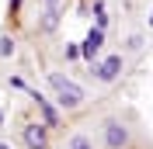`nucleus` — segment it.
Here are the masks:
<instances>
[{
	"instance_id": "obj_12",
	"label": "nucleus",
	"mask_w": 153,
	"mask_h": 149,
	"mask_svg": "<svg viewBox=\"0 0 153 149\" xmlns=\"http://www.w3.org/2000/svg\"><path fill=\"white\" fill-rule=\"evenodd\" d=\"M21 10V0H10V14H18Z\"/></svg>"
},
{
	"instance_id": "obj_8",
	"label": "nucleus",
	"mask_w": 153,
	"mask_h": 149,
	"mask_svg": "<svg viewBox=\"0 0 153 149\" xmlns=\"http://www.w3.org/2000/svg\"><path fill=\"white\" fill-rule=\"evenodd\" d=\"M94 28H101V31L108 28V14H105V4H101V0L94 4Z\"/></svg>"
},
{
	"instance_id": "obj_11",
	"label": "nucleus",
	"mask_w": 153,
	"mask_h": 149,
	"mask_svg": "<svg viewBox=\"0 0 153 149\" xmlns=\"http://www.w3.org/2000/svg\"><path fill=\"white\" fill-rule=\"evenodd\" d=\"M66 59H80V45H66Z\"/></svg>"
},
{
	"instance_id": "obj_15",
	"label": "nucleus",
	"mask_w": 153,
	"mask_h": 149,
	"mask_svg": "<svg viewBox=\"0 0 153 149\" xmlns=\"http://www.w3.org/2000/svg\"><path fill=\"white\" fill-rule=\"evenodd\" d=\"M0 125H4V108H0Z\"/></svg>"
},
{
	"instance_id": "obj_2",
	"label": "nucleus",
	"mask_w": 153,
	"mask_h": 149,
	"mask_svg": "<svg viewBox=\"0 0 153 149\" xmlns=\"http://www.w3.org/2000/svg\"><path fill=\"white\" fill-rule=\"evenodd\" d=\"M105 146L108 149H125L129 146V128H125L118 118H108L105 121Z\"/></svg>"
},
{
	"instance_id": "obj_5",
	"label": "nucleus",
	"mask_w": 153,
	"mask_h": 149,
	"mask_svg": "<svg viewBox=\"0 0 153 149\" xmlns=\"http://www.w3.org/2000/svg\"><path fill=\"white\" fill-rule=\"evenodd\" d=\"M25 146H28V149H49V132H45L42 121L25 125Z\"/></svg>"
},
{
	"instance_id": "obj_14",
	"label": "nucleus",
	"mask_w": 153,
	"mask_h": 149,
	"mask_svg": "<svg viewBox=\"0 0 153 149\" xmlns=\"http://www.w3.org/2000/svg\"><path fill=\"white\" fill-rule=\"evenodd\" d=\"M0 149H10V142H0Z\"/></svg>"
},
{
	"instance_id": "obj_1",
	"label": "nucleus",
	"mask_w": 153,
	"mask_h": 149,
	"mask_svg": "<svg viewBox=\"0 0 153 149\" xmlns=\"http://www.w3.org/2000/svg\"><path fill=\"white\" fill-rule=\"evenodd\" d=\"M45 83L56 90L59 108L73 111V108H80V104H84V87H80V83H73L70 76H63V73H49V76H45Z\"/></svg>"
},
{
	"instance_id": "obj_3",
	"label": "nucleus",
	"mask_w": 153,
	"mask_h": 149,
	"mask_svg": "<svg viewBox=\"0 0 153 149\" xmlns=\"http://www.w3.org/2000/svg\"><path fill=\"white\" fill-rule=\"evenodd\" d=\"M91 73L101 80V83H111V80H118V73H122V56H108L105 63H94V69Z\"/></svg>"
},
{
	"instance_id": "obj_13",
	"label": "nucleus",
	"mask_w": 153,
	"mask_h": 149,
	"mask_svg": "<svg viewBox=\"0 0 153 149\" xmlns=\"http://www.w3.org/2000/svg\"><path fill=\"white\" fill-rule=\"evenodd\" d=\"M45 7H59V0H45Z\"/></svg>"
},
{
	"instance_id": "obj_7",
	"label": "nucleus",
	"mask_w": 153,
	"mask_h": 149,
	"mask_svg": "<svg viewBox=\"0 0 153 149\" xmlns=\"http://www.w3.org/2000/svg\"><path fill=\"white\" fill-rule=\"evenodd\" d=\"M42 31H56L59 28V7H45V14H42V24H38Z\"/></svg>"
},
{
	"instance_id": "obj_10",
	"label": "nucleus",
	"mask_w": 153,
	"mask_h": 149,
	"mask_svg": "<svg viewBox=\"0 0 153 149\" xmlns=\"http://www.w3.org/2000/svg\"><path fill=\"white\" fill-rule=\"evenodd\" d=\"M0 56H14V38H10V35L0 38Z\"/></svg>"
},
{
	"instance_id": "obj_6",
	"label": "nucleus",
	"mask_w": 153,
	"mask_h": 149,
	"mask_svg": "<svg viewBox=\"0 0 153 149\" xmlns=\"http://www.w3.org/2000/svg\"><path fill=\"white\" fill-rule=\"evenodd\" d=\"M31 97H35V104L42 108V125H45V128H56V125H59V111H56V108H52L38 90H31Z\"/></svg>"
},
{
	"instance_id": "obj_4",
	"label": "nucleus",
	"mask_w": 153,
	"mask_h": 149,
	"mask_svg": "<svg viewBox=\"0 0 153 149\" xmlns=\"http://www.w3.org/2000/svg\"><path fill=\"white\" fill-rule=\"evenodd\" d=\"M101 45H105V31H101V28H91V31H87V38L80 42V56L94 63V59L101 56Z\"/></svg>"
},
{
	"instance_id": "obj_16",
	"label": "nucleus",
	"mask_w": 153,
	"mask_h": 149,
	"mask_svg": "<svg viewBox=\"0 0 153 149\" xmlns=\"http://www.w3.org/2000/svg\"><path fill=\"white\" fill-rule=\"evenodd\" d=\"M150 24H153V18H150Z\"/></svg>"
},
{
	"instance_id": "obj_9",
	"label": "nucleus",
	"mask_w": 153,
	"mask_h": 149,
	"mask_svg": "<svg viewBox=\"0 0 153 149\" xmlns=\"http://www.w3.org/2000/svg\"><path fill=\"white\" fill-rule=\"evenodd\" d=\"M70 149H94V146H91L87 135H73V139H70Z\"/></svg>"
}]
</instances>
